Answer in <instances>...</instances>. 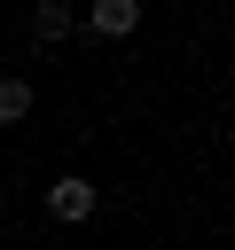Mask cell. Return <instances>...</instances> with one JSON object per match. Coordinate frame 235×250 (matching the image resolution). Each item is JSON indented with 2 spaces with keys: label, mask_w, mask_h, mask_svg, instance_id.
Listing matches in <instances>:
<instances>
[{
  "label": "cell",
  "mask_w": 235,
  "mask_h": 250,
  "mask_svg": "<svg viewBox=\"0 0 235 250\" xmlns=\"http://www.w3.org/2000/svg\"><path fill=\"white\" fill-rule=\"evenodd\" d=\"M94 203H102V188H94V180H78V172H63V180L47 188V219H63V227H86V219H94Z\"/></svg>",
  "instance_id": "obj_1"
},
{
  "label": "cell",
  "mask_w": 235,
  "mask_h": 250,
  "mask_svg": "<svg viewBox=\"0 0 235 250\" xmlns=\"http://www.w3.org/2000/svg\"><path fill=\"white\" fill-rule=\"evenodd\" d=\"M24 23H31V39H70V23H78V16H70V0H39Z\"/></svg>",
  "instance_id": "obj_3"
},
{
  "label": "cell",
  "mask_w": 235,
  "mask_h": 250,
  "mask_svg": "<svg viewBox=\"0 0 235 250\" xmlns=\"http://www.w3.org/2000/svg\"><path fill=\"white\" fill-rule=\"evenodd\" d=\"M86 23H94L102 39H125V31H141V0H94Z\"/></svg>",
  "instance_id": "obj_2"
},
{
  "label": "cell",
  "mask_w": 235,
  "mask_h": 250,
  "mask_svg": "<svg viewBox=\"0 0 235 250\" xmlns=\"http://www.w3.org/2000/svg\"><path fill=\"white\" fill-rule=\"evenodd\" d=\"M31 117V86L24 78H0V125H24Z\"/></svg>",
  "instance_id": "obj_4"
}]
</instances>
